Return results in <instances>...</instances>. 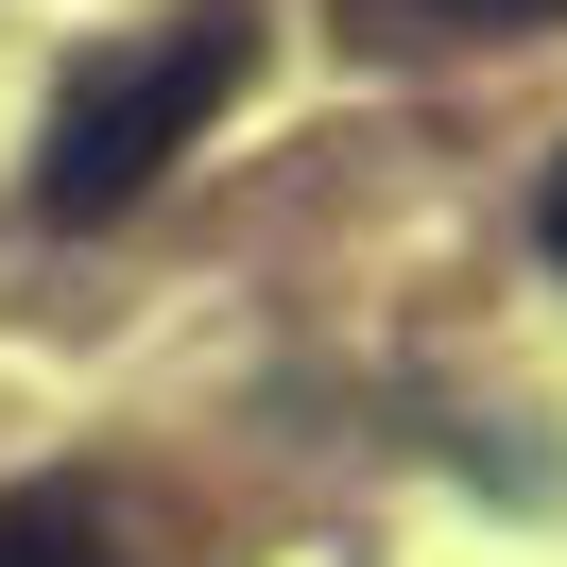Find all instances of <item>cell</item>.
Wrapping results in <instances>:
<instances>
[{
	"mask_svg": "<svg viewBox=\"0 0 567 567\" xmlns=\"http://www.w3.org/2000/svg\"><path fill=\"white\" fill-rule=\"evenodd\" d=\"M241 70H258V18H241V0H189L173 35L86 52L70 104H52V138H35V207H52V224H121L224 104H241Z\"/></svg>",
	"mask_w": 567,
	"mask_h": 567,
	"instance_id": "cell-1",
	"label": "cell"
},
{
	"mask_svg": "<svg viewBox=\"0 0 567 567\" xmlns=\"http://www.w3.org/2000/svg\"><path fill=\"white\" fill-rule=\"evenodd\" d=\"M0 567H121V550H104L86 498H18V516H0Z\"/></svg>",
	"mask_w": 567,
	"mask_h": 567,
	"instance_id": "cell-2",
	"label": "cell"
},
{
	"mask_svg": "<svg viewBox=\"0 0 567 567\" xmlns=\"http://www.w3.org/2000/svg\"><path fill=\"white\" fill-rule=\"evenodd\" d=\"M533 224H550V258H567V155H550V189H533Z\"/></svg>",
	"mask_w": 567,
	"mask_h": 567,
	"instance_id": "cell-3",
	"label": "cell"
},
{
	"mask_svg": "<svg viewBox=\"0 0 567 567\" xmlns=\"http://www.w3.org/2000/svg\"><path fill=\"white\" fill-rule=\"evenodd\" d=\"M447 18H567V0H447Z\"/></svg>",
	"mask_w": 567,
	"mask_h": 567,
	"instance_id": "cell-4",
	"label": "cell"
}]
</instances>
